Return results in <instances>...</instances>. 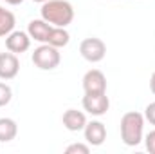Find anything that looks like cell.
Here are the masks:
<instances>
[{"instance_id":"obj_2","label":"cell","mask_w":155,"mask_h":154,"mask_svg":"<svg viewBox=\"0 0 155 154\" xmlns=\"http://www.w3.org/2000/svg\"><path fill=\"white\" fill-rule=\"evenodd\" d=\"M144 116L137 111H130L121 118V140L128 147H135L143 142Z\"/></svg>"},{"instance_id":"obj_20","label":"cell","mask_w":155,"mask_h":154,"mask_svg":"<svg viewBox=\"0 0 155 154\" xmlns=\"http://www.w3.org/2000/svg\"><path fill=\"white\" fill-rule=\"evenodd\" d=\"M4 2H7V4H11V5H18V4H22L24 0H4Z\"/></svg>"},{"instance_id":"obj_5","label":"cell","mask_w":155,"mask_h":154,"mask_svg":"<svg viewBox=\"0 0 155 154\" xmlns=\"http://www.w3.org/2000/svg\"><path fill=\"white\" fill-rule=\"evenodd\" d=\"M110 107V100L107 96V93L101 94H85L83 96V109L92 116H103L107 114Z\"/></svg>"},{"instance_id":"obj_9","label":"cell","mask_w":155,"mask_h":154,"mask_svg":"<svg viewBox=\"0 0 155 154\" xmlns=\"http://www.w3.org/2000/svg\"><path fill=\"white\" fill-rule=\"evenodd\" d=\"M20 71V62L15 53H0V78L13 80Z\"/></svg>"},{"instance_id":"obj_1","label":"cell","mask_w":155,"mask_h":154,"mask_svg":"<svg viewBox=\"0 0 155 154\" xmlns=\"http://www.w3.org/2000/svg\"><path fill=\"white\" fill-rule=\"evenodd\" d=\"M41 18L56 27H67L74 20V7L67 0H47L41 4Z\"/></svg>"},{"instance_id":"obj_17","label":"cell","mask_w":155,"mask_h":154,"mask_svg":"<svg viewBox=\"0 0 155 154\" xmlns=\"http://www.w3.org/2000/svg\"><path fill=\"white\" fill-rule=\"evenodd\" d=\"M144 143H146V151L150 154H155V131H150L144 138Z\"/></svg>"},{"instance_id":"obj_3","label":"cell","mask_w":155,"mask_h":154,"mask_svg":"<svg viewBox=\"0 0 155 154\" xmlns=\"http://www.w3.org/2000/svg\"><path fill=\"white\" fill-rule=\"evenodd\" d=\"M60 60H61V56H60L58 47L49 45V44H41L33 53V64L38 69H41V71H52V69H56L60 65Z\"/></svg>"},{"instance_id":"obj_18","label":"cell","mask_w":155,"mask_h":154,"mask_svg":"<svg viewBox=\"0 0 155 154\" xmlns=\"http://www.w3.org/2000/svg\"><path fill=\"white\" fill-rule=\"evenodd\" d=\"M144 118H146L152 125H155V102H152V103L146 105V109H144Z\"/></svg>"},{"instance_id":"obj_4","label":"cell","mask_w":155,"mask_h":154,"mask_svg":"<svg viewBox=\"0 0 155 154\" xmlns=\"http://www.w3.org/2000/svg\"><path fill=\"white\" fill-rule=\"evenodd\" d=\"M79 53H81V56H83L87 62L97 64V62H101V60L105 58V54H107V45H105V42L101 38H96V37L85 38L79 44Z\"/></svg>"},{"instance_id":"obj_14","label":"cell","mask_w":155,"mask_h":154,"mask_svg":"<svg viewBox=\"0 0 155 154\" xmlns=\"http://www.w3.org/2000/svg\"><path fill=\"white\" fill-rule=\"evenodd\" d=\"M15 29V15L0 5V37H7Z\"/></svg>"},{"instance_id":"obj_7","label":"cell","mask_w":155,"mask_h":154,"mask_svg":"<svg viewBox=\"0 0 155 154\" xmlns=\"http://www.w3.org/2000/svg\"><path fill=\"white\" fill-rule=\"evenodd\" d=\"M83 132H85V142L90 147H99L107 140V127H105V123H101L97 120L87 121Z\"/></svg>"},{"instance_id":"obj_11","label":"cell","mask_w":155,"mask_h":154,"mask_svg":"<svg viewBox=\"0 0 155 154\" xmlns=\"http://www.w3.org/2000/svg\"><path fill=\"white\" fill-rule=\"evenodd\" d=\"M63 125L67 131H72V132H78V131H83L85 125H87V116L83 114L81 111H76V109H67L63 113V118H61Z\"/></svg>"},{"instance_id":"obj_21","label":"cell","mask_w":155,"mask_h":154,"mask_svg":"<svg viewBox=\"0 0 155 154\" xmlns=\"http://www.w3.org/2000/svg\"><path fill=\"white\" fill-rule=\"evenodd\" d=\"M33 2H41V4H43V2H47V0H33Z\"/></svg>"},{"instance_id":"obj_8","label":"cell","mask_w":155,"mask_h":154,"mask_svg":"<svg viewBox=\"0 0 155 154\" xmlns=\"http://www.w3.org/2000/svg\"><path fill=\"white\" fill-rule=\"evenodd\" d=\"M5 47L7 51L15 53V54H22L31 47V37L25 31H11L5 37Z\"/></svg>"},{"instance_id":"obj_12","label":"cell","mask_w":155,"mask_h":154,"mask_svg":"<svg viewBox=\"0 0 155 154\" xmlns=\"http://www.w3.org/2000/svg\"><path fill=\"white\" fill-rule=\"evenodd\" d=\"M18 132V127H16V121L11 120V118H0V142L2 143H7L11 140H15Z\"/></svg>"},{"instance_id":"obj_6","label":"cell","mask_w":155,"mask_h":154,"mask_svg":"<svg viewBox=\"0 0 155 154\" xmlns=\"http://www.w3.org/2000/svg\"><path fill=\"white\" fill-rule=\"evenodd\" d=\"M83 91L85 94H101L107 93V78L99 69H90L83 76Z\"/></svg>"},{"instance_id":"obj_13","label":"cell","mask_w":155,"mask_h":154,"mask_svg":"<svg viewBox=\"0 0 155 154\" xmlns=\"http://www.w3.org/2000/svg\"><path fill=\"white\" fill-rule=\"evenodd\" d=\"M71 42V35L65 31V27H56V26H52V31H51V35H49V40H47V44L49 45H54V47H65L67 44Z\"/></svg>"},{"instance_id":"obj_15","label":"cell","mask_w":155,"mask_h":154,"mask_svg":"<svg viewBox=\"0 0 155 154\" xmlns=\"http://www.w3.org/2000/svg\"><path fill=\"white\" fill-rule=\"evenodd\" d=\"M13 98V91L7 83H2L0 82V107H5Z\"/></svg>"},{"instance_id":"obj_10","label":"cell","mask_w":155,"mask_h":154,"mask_svg":"<svg viewBox=\"0 0 155 154\" xmlns=\"http://www.w3.org/2000/svg\"><path fill=\"white\" fill-rule=\"evenodd\" d=\"M51 31H52V26H51L49 22H45L43 18H40V20H31L29 26H27L29 37L33 40H36V42H40V44H47Z\"/></svg>"},{"instance_id":"obj_19","label":"cell","mask_w":155,"mask_h":154,"mask_svg":"<svg viewBox=\"0 0 155 154\" xmlns=\"http://www.w3.org/2000/svg\"><path fill=\"white\" fill-rule=\"evenodd\" d=\"M150 89H152V93L155 94V71H153V75H152V78H150Z\"/></svg>"},{"instance_id":"obj_16","label":"cell","mask_w":155,"mask_h":154,"mask_svg":"<svg viewBox=\"0 0 155 154\" xmlns=\"http://www.w3.org/2000/svg\"><path fill=\"white\" fill-rule=\"evenodd\" d=\"M67 154H74V152H81V154H88L90 152V145H85V143H72L65 149Z\"/></svg>"}]
</instances>
